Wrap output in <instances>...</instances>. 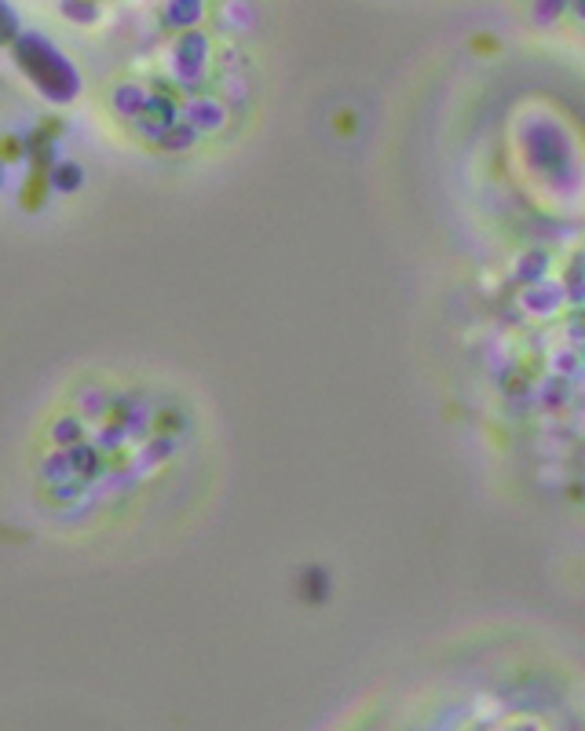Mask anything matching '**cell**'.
Returning a JSON list of instances; mask_svg holds the SVG:
<instances>
[{
  "label": "cell",
  "instance_id": "1",
  "mask_svg": "<svg viewBox=\"0 0 585 731\" xmlns=\"http://www.w3.org/2000/svg\"><path fill=\"white\" fill-rule=\"evenodd\" d=\"M194 124H201V128H220V124H223V110L216 107V102H201Z\"/></svg>",
  "mask_w": 585,
  "mask_h": 731
},
{
  "label": "cell",
  "instance_id": "2",
  "mask_svg": "<svg viewBox=\"0 0 585 731\" xmlns=\"http://www.w3.org/2000/svg\"><path fill=\"white\" fill-rule=\"evenodd\" d=\"M559 8H564V0H541V8H538V19H541V22H549V19L556 15Z\"/></svg>",
  "mask_w": 585,
  "mask_h": 731
},
{
  "label": "cell",
  "instance_id": "3",
  "mask_svg": "<svg viewBox=\"0 0 585 731\" xmlns=\"http://www.w3.org/2000/svg\"><path fill=\"white\" fill-rule=\"evenodd\" d=\"M578 11H582V19H585V0H578Z\"/></svg>",
  "mask_w": 585,
  "mask_h": 731
}]
</instances>
